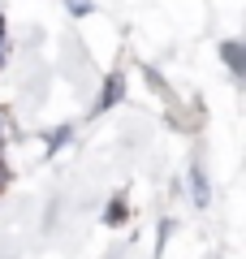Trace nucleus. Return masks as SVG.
Masks as SVG:
<instances>
[{
	"instance_id": "obj_1",
	"label": "nucleus",
	"mask_w": 246,
	"mask_h": 259,
	"mask_svg": "<svg viewBox=\"0 0 246 259\" xmlns=\"http://www.w3.org/2000/svg\"><path fill=\"white\" fill-rule=\"evenodd\" d=\"M121 91H126V78L112 74V78H108V87H104V95H100V108H112V104L121 100Z\"/></svg>"
},
{
	"instance_id": "obj_2",
	"label": "nucleus",
	"mask_w": 246,
	"mask_h": 259,
	"mask_svg": "<svg viewBox=\"0 0 246 259\" xmlns=\"http://www.w3.org/2000/svg\"><path fill=\"white\" fill-rule=\"evenodd\" d=\"M225 61H229L233 74H242V48H237V44H225Z\"/></svg>"
},
{
	"instance_id": "obj_3",
	"label": "nucleus",
	"mask_w": 246,
	"mask_h": 259,
	"mask_svg": "<svg viewBox=\"0 0 246 259\" xmlns=\"http://www.w3.org/2000/svg\"><path fill=\"white\" fill-rule=\"evenodd\" d=\"M104 216H108V225H121V221H126V203L117 199V203H112V207H108Z\"/></svg>"
},
{
	"instance_id": "obj_4",
	"label": "nucleus",
	"mask_w": 246,
	"mask_h": 259,
	"mask_svg": "<svg viewBox=\"0 0 246 259\" xmlns=\"http://www.w3.org/2000/svg\"><path fill=\"white\" fill-rule=\"evenodd\" d=\"M69 9L73 13H87V9H91V0H69Z\"/></svg>"
},
{
	"instance_id": "obj_5",
	"label": "nucleus",
	"mask_w": 246,
	"mask_h": 259,
	"mask_svg": "<svg viewBox=\"0 0 246 259\" xmlns=\"http://www.w3.org/2000/svg\"><path fill=\"white\" fill-rule=\"evenodd\" d=\"M0 61H5V13H0Z\"/></svg>"
},
{
	"instance_id": "obj_6",
	"label": "nucleus",
	"mask_w": 246,
	"mask_h": 259,
	"mask_svg": "<svg viewBox=\"0 0 246 259\" xmlns=\"http://www.w3.org/2000/svg\"><path fill=\"white\" fill-rule=\"evenodd\" d=\"M5 182H9V164L0 160V190H5Z\"/></svg>"
}]
</instances>
